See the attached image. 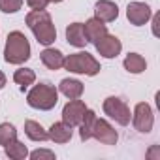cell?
Returning a JSON list of instances; mask_svg holds the SVG:
<instances>
[{"instance_id":"obj_1","label":"cell","mask_w":160,"mask_h":160,"mask_svg":"<svg viewBox=\"0 0 160 160\" xmlns=\"http://www.w3.org/2000/svg\"><path fill=\"white\" fill-rule=\"evenodd\" d=\"M25 23L28 25V28L32 30V34L36 36L38 43L49 47L55 40H57V28L53 25L51 15L45 10H32L30 13H27Z\"/></svg>"},{"instance_id":"obj_2","label":"cell","mask_w":160,"mask_h":160,"mask_svg":"<svg viewBox=\"0 0 160 160\" xmlns=\"http://www.w3.org/2000/svg\"><path fill=\"white\" fill-rule=\"evenodd\" d=\"M30 58V43L21 30H13L8 34L4 47V60L8 64H23Z\"/></svg>"},{"instance_id":"obj_3","label":"cell","mask_w":160,"mask_h":160,"mask_svg":"<svg viewBox=\"0 0 160 160\" xmlns=\"http://www.w3.org/2000/svg\"><path fill=\"white\" fill-rule=\"evenodd\" d=\"M57 102H58V89H55L51 83H38L27 94V104L40 111L53 109Z\"/></svg>"},{"instance_id":"obj_4","label":"cell","mask_w":160,"mask_h":160,"mask_svg":"<svg viewBox=\"0 0 160 160\" xmlns=\"http://www.w3.org/2000/svg\"><path fill=\"white\" fill-rule=\"evenodd\" d=\"M72 73H85V75H96L100 72V62L87 51H79L64 57V66Z\"/></svg>"},{"instance_id":"obj_5","label":"cell","mask_w":160,"mask_h":160,"mask_svg":"<svg viewBox=\"0 0 160 160\" xmlns=\"http://www.w3.org/2000/svg\"><path fill=\"white\" fill-rule=\"evenodd\" d=\"M104 113L113 119L117 124L121 126H126L130 124V119H132V113H130V108L126 106V102L119 96H109L104 100Z\"/></svg>"},{"instance_id":"obj_6","label":"cell","mask_w":160,"mask_h":160,"mask_svg":"<svg viewBox=\"0 0 160 160\" xmlns=\"http://www.w3.org/2000/svg\"><path fill=\"white\" fill-rule=\"evenodd\" d=\"M132 124L138 132L141 134H149L152 130V124H154V115H152V109L147 102H139L136 104L134 108V113H132Z\"/></svg>"},{"instance_id":"obj_7","label":"cell","mask_w":160,"mask_h":160,"mask_svg":"<svg viewBox=\"0 0 160 160\" xmlns=\"http://www.w3.org/2000/svg\"><path fill=\"white\" fill-rule=\"evenodd\" d=\"M91 138H94L96 141L104 143V145H115L119 141V134L117 130L106 121V119H94L92 130H91Z\"/></svg>"},{"instance_id":"obj_8","label":"cell","mask_w":160,"mask_h":160,"mask_svg":"<svg viewBox=\"0 0 160 160\" xmlns=\"http://www.w3.org/2000/svg\"><path fill=\"white\" fill-rule=\"evenodd\" d=\"M85 109H87V106H85L83 100H79V98L70 100L62 108V122H66L72 128L73 126H79V122H81V119L85 115Z\"/></svg>"},{"instance_id":"obj_9","label":"cell","mask_w":160,"mask_h":160,"mask_svg":"<svg viewBox=\"0 0 160 160\" xmlns=\"http://www.w3.org/2000/svg\"><path fill=\"white\" fill-rule=\"evenodd\" d=\"M94 47H96L98 55H102L104 58H115V57H119L121 51H122L121 40H119L117 36H111V34L102 36V38L94 43Z\"/></svg>"},{"instance_id":"obj_10","label":"cell","mask_w":160,"mask_h":160,"mask_svg":"<svg viewBox=\"0 0 160 160\" xmlns=\"http://www.w3.org/2000/svg\"><path fill=\"white\" fill-rule=\"evenodd\" d=\"M151 8L145 2H130L126 8V17L130 21V25L134 27H141L151 19Z\"/></svg>"},{"instance_id":"obj_11","label":"cell","mask_w":160,"mask_h":160,"mask_svg":"<svg viewBox=\"0 0 160 160\" xmlns=\"http://www.w3.org/2000/svg\"><path fill=\"white\" fill-rule=\"evenodd\" d=\"M94 17H98L104 23H111L119 17V8L111 0H98L94 4Z\"/></svg>"},{"instance_id":"obj_12","label":"cell","mask_w":160,"mask_h":160,"mask_svg":"<svg viewBox=\"0 0 160 160\" xmlns=\"http://www.w3.org/2000/svg\"><path fill=\"white\" fill-rule=\"evenodd\" d=\"M83 91H85L83 83L79 81V79H72V77H66V79H62V81H60V85H58V92H62V94H64L68 100L81 98Z\"/></svg>"},{"instance_id":"obj_13","label":"cell","mask_w":160,"mask_h":160,"mask_svg":"<svg viewBox=\"0 0 160 160\" xmlns=\"http://www.w3.org/2000/svg\"><path fill=\"white\" fill-rule=\"evenodd\" d=\"M83 30H85L87 42H92V43H96L102 36H106V34H108V27H106V25H104V21H100L98 17L89 19V21L83 25Z\"/></svg>"},{"instance_id":"obj_14","label":"cell","mask_w":160,"mask_h":160,"mask_svg":"<svg viewBox=\"0 0 160 160\" xmlns=\"http://www.w3.org/2000/svg\"><path fill=\"white\" fill-rule=\"evenodd\" d=\"M66 42L73 47H85L89 43L83 30V23H72L66 27Z\"/></svg>"},{"instance_id":"obj_15","label":"cell","mask_w":160,"mask_h":160,"mask_svg":"<svg viewBox=\"0 0 160 160\" xmlns=\"http://www.w3.org/2000/svg\"><path fill=\"white\" fill-rule=\"evenodd\" d=\"M72 134H73V128L68 126V124L62 122V121H60V122H53L51 128L47 130L49 139L55 141V143H68V141L72 139Z\"/></svg>"},{"instance_id":"obj_16","label":"cell","mask_w":160,"mask_h":160,"mask_svg":"<svg viewBox=\"0 0 160 160\" xmlns=\"http://www.w3.org/2000/svg\"><path fill=\"white\" fill-rule=\"evenodd\" d=\"M40 58H42L43 66L49 68V70H60L64 66V55L58 49H53V47H45L40 53Z\"/></svg>"},{"instance_id":"obj_17","label":"cell","mask_w":160,"mask_h":160,"mask_svg":"<svg viewBox=\"0 0 160 160\" xmlns=\"http://www.w3.org/2000/svg\"><path fill=\"white\" fill-rule=\"evenodd\" d=\"M122 66L128 73H141V72H145L147 62L139 53H128L122 60Z\"/></svg>"},{"instance_id":"obj_18","label":"cell","mask_w":160,"mask_h":160,"mask_svg":"<svg viewBox=\"0 0 160 160\" xmlns=\"http://www.w3.org/2000/svg\"><path fill=\"white\" fill-rule=\"evenodd\" d=\"M25 134H27V138L32 139V141H47V139H49L47 130H45L40 122H36V121H32V119L25 121Z\"/></svg>"},{"instance_id":"obj_19","label":"cell","mask_w":160,"mask_h":160,"mask_svg":"<svg viewBox=\"0 0 160 160\" xmlns=\"http://www.w3.org/2000/svg\"><path fill=\"white\" fill-rule=\"evenodd\" d=\"M13 81L19 85V89L25 92L30 85H34V81H36V73H34V70H30V68H19V70H15V73H13Z\"/></svg>"},{"instance_id":"obj_20","label":"cell","mask_w":160,"mask_h":160,"mask_svg":"<svg viewBox=\"0 0 160 160\" xmlns=\"http://www.w3.org/2000/svg\"><path fill=\"white\" fill-rule=\"evenodd\" d=\"M94 119H96V113L92 109H85V115H83L81 122H79V138H81V141L91 139V130H92Z\"/></svg>"},{"instance_id":"obj_21","label":"cell","mask_w":160,"mask_h":160,"mask_svg":"<svg viewBox=\"0 0 160 160\" xmlns=\"http://www.w3.org/2000/svg\"><path fill=\"white\" fill-rule=\"evenodd\" d=\"M4 151H6V156H10V158H13V160H23V158L28 156L27 145L21 143V141H17V139H13V141H10L8 145H4Z\"/></svg>"},{"instance_id":"obj_22","label":"cell","mask_w":160,"mask_h":160,"mask_svg":"<svg viewBox=\"0 0 160 160\" xmlns=\"http://www.w3.org/2000/svg\"><path fill=\"white\" fill-rule=\"evenodd\" d=\"M13 139H17V130H15V126L13 124H10V122H2L0 124V145H8L10 141H13Z\"/></svg>"},{"instance_id":"obj_23","label":"cell","mask_w":160,"mask_h":160,"mask_svg":"<svg viewBox=\"0 0 160 160\" xmlns=\"http://www.w3.org/2000/svg\"><path fill=\"white\" fill-rule=\"evenodd\" d=\"M23 8V0H0V12L4 13H17Z\"/></svg>"},{"instance_id":"obj_24","label":"cell","mask_w":160,"mask_h":160,"mask_svg":"<svg viewBox=\"0 0 160 160\" xmlns=\"http://www.w3.org/2000/svg\"><path fill=\"white\" fill-rule=\"evenodd\" d=\"M30 158H32V160H38V158L53 160V158H55V152H53V151H47V149H36V151L30 152Z\"/></svg>"},{"instance_id":"obj_25","label":"cell","mask_w":160,"mask_h":160,"mask_svg":"<svg viewBox=\"0 0 160 160\" xmlns=\"http://www.w3.org/2000/svg\"><path fill=\"white\" fill-rule=\"evenodd\" d=\"M47 0H27V6L30 10H45L47 8Z\"/></svg>"},{"instance_id":"obj_26","label":"cell","mask_w":160,"mask_h":160,"mask_svg":"<svg viewBox=\"0 0 160 160\" xmlns=\"http://www.w3.org/2000/svg\"><path fill=\"white\" fill-rule=\"evenodd\" d=\"M158 19H160V15L156 13V15H154V19H152V34H154V36L158 34V30H156V25H158Z\"/></svg>"},{"instance_id":"obj_27","label":"cell","mask_w":160,"mask_h":160,"mask_svg":"<svg viewBox=\"0 0 160 160\" xmlns=\"http://www.w3.org/2000/svg\"><path fill=\"white\" fill-rule=\"evenodd\" d=\"M6 87V73L0 70V89H4Z\"/></svg>"},{"instance_id":"obj_28","label":"cell","mask_w":160,"mask_h":160,"mask_svg":"<svg viewBox=\"0 0 160 160\" xmlns=\"http://www.w3.org/2000/svg\"><path fill=\"white\" fill-rule=\"evenodd\" d=\"M47 2H55L57 4V2H62V0H47Z\"/></svg>"}]
</instances>
